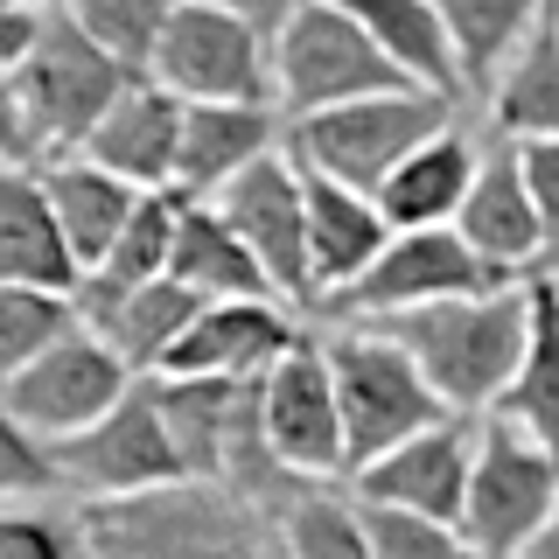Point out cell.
Returning <instances> with one entry per match:
<instances>
[{"label":"cell","instance_id":"cell-34","mask_svg":"<svg viewBox=\"0 0 559 559\" xmlns=\"http://www.w3.org/2000/svg\"><path fill=\"white\" fill-rule=\"evenodd\" d=\"M357 518H364V538H371V559H476L468 538L441 518L399 511V503H364V497H357Z\"/></svg>","mask_w":559,"mask_h":559},{"label":"cell","instance_id":"cell-30","mask_svg":"<svg viewBox=\"0 0 559 559\" xmlns=\"http://www.w3.org/2000/svg\"><path fill=\"white\" fill-rule=\"evenodd\" d=\"M182 217H189V197H182V189H140L127 231H119L112 252H105L98 266L78 280V294H127V287H140V280H162Z\"/></svg>","mask_w":559,"mask_h":559},{"label":"cell","instance_id":"cell-44","mask_svg":"<svg viewBox=\"0 0 559 559\" xmlns=\"http://www.w3.org/2000/svg\"><path fill=\"white\" fill-rule=\"evenodd\" d=\"M538 8H546V22H559V0H538Z\"/></svg>","mask_w":559,"mask_h":559},{"label":"cell","instance_id":"cell-40","mask_svg":"<svg viewBox=\"0 0 559 559\" xmlns=\"http://www.w3.org/2000/svg\"><path fill=\"white\" fill-rule=\"evenodd\" d=\"M28 43H35V14H14V8H0V70H14L28 57Z\"/></svg>","mask_w":559,"mask_h":559},{"label":"cell","instance_id":"cell-16","mask_svg":"<svg viewBox=\"0 0 559 559\" xmlns=\"http://www.w3.org/2000/svg\"><path fill=\"white\" fill-rule=\"evenodd\" d=\"M294 343H301V329L280 314V301H203V314L162 357V371L168 378H266Z\"/></svg>","mask_w":559,"mask_h":559},{"label":"cell","instance_id":"cell-9","mask_svg":"<svg viewBox=\"0 0 559 559\" xmlns=\"http://www.w3.org/2000/svg\"><path fill=\"white\" fill-rule=\"evenodd\" d=\"M497 287H518V280L483 266V259L462 245L454 224H433V231H392L384 252L349 280V287L322 294V308L343 314V322H384V314L454 301V294H497Z\"/></svg>","mask_w":559,"mask_h":559},{"label":"cell","instance_id":"cell-45","mask_svg":"<svg viewBox=\"0 0 559 559\" xmlns=\"http://www.w3.org/2000/svg\"><path fill=\"white\" fill-rule=\"evenodd\" d=\"M546 266H552V280H559V252H552V259H546Z\"/></svg>","mask_w":559,"mask_h":559},{"label":"cell","instance_id":"cell-37","mask_svg":"<svg viewBox=\"0 0 559 559\" xmlns=\"http://www.w3.org/2000/svg\"><path fill=\"white\" fill-rule=\"evenodd\" d=\"M0 559H70V538L49 518L0 511Z\"/></svg>","mask_w":559,"mask_h":559},{"label":"cell","instance_id":"cell-28","mask_svg":"<svg viewBox=\"0 0 559 559\" xmlns=\"http://www.w3.org/2000/svg\"><path fill=\"white\" fill-rule=\"evenodd\" d=\"M489 127L503 140H559V22H538L532 43L497 70Z\"/></svg>","mask_w":559,"mask_h":559},{"label":"cell","instance_id":"cell-4","mask_svg":"<svg viewBox=\"0 0 559 559\" xmlns=\"http://www.w3.org/2000/svg\"><path fill=\"white\" fill-rule=\"evenodd\" d=\"M384 92H413V78L371 43V28L343 0H308L273 35V98L287 105V119L329 112V105L349 98H384Z\"/></svg>","mask_w":559,"mask_h":559},{"label":"cell","instance_id":"cell-12","mask_svg":"<svg viewBox=\"0 0 559 559\" xmlns=\"http://www.w3.org/2000/svg\"><path fill=\"white\" fill-rule=\"evenodd\" d=\"M210 203H217V217L245 238V252L266 266L280 301L308 308L314 301V266H308V203H301V168H294V154L287 147L259 154V162L238 168Z\"/></svg>","mask_w":559,"mask_h":559},{"label":"cell","instance_id":"cell-17","mask_svg":"<svg viewBox=\"0 0 559 559\" xmlns=\"http://www.w3.org/2000/svg\"><path fill=\"white\" fill-rule=\"evenodd\" d=\"M70 314H78V329H92L133 378H147V371H162L175 336L203 314V294L162 273V280H140L127 294H70Z\"/></svg>","mask_w":559,"mask_h":559},{"label":"cell","instance_id":"cell-33","mask_svg":"<svg viewBox=\"0 0 559 559\" xmlns=\"http://www.w3.org/2000/svg\"><path fill=\"white\" fill-rule=\"evenodd\" d=\"M280 546H287V559H371L357 503H336V497H322V489H308V497L280 518Z\"/></svg>","mask_w":559,"mask_h":559},{"label":"cell","instance_id":"cell-11","mask_svg":"<svg viewBox=\"0 0 559 559\" xmlns=\"http://www.w3.org/2000/svg\"><path fill=\"white\" fill-rule=\"evenodd\" d=\"M133 392V371L105 349L92 329H70L28 357L22 371L0 384V406H8L35 441H63V433H84L92 419H105L119 399Z\"/></svg>","mask_w":559,"mask_h":559},{"label":"cell","instance_id":"cell-27","mask_svg":"<svg viewBox=\"0 0 559 559\" xmlns=\"http://www.w3.org/2000/svg\"><path fill=\"white\" fill-rule=\"evenodd\" d=\"M343 8L357 14L364 28H371V43H378L399 70H406L419 92H441V98H462V92H468L433 0H343Z\"/></svg>","mask_w":559,"mask_h":559},{"label":"cell","instance_id":"cell-1","mask_svg":"<svg viewBox=\"0 0 559 559\" xmlns=\"http://www.w3.org/2000/svg\"><path fill=\"white\" fill-rule=\"evenodd\" d=\"M378 329L419 364V378L441 392L448 413H489L532 336V287L518 280L497 294H454V301L384 314Z\"/></svg>","mask_w":559,"mask_h":559},{"label":"cell","instance_id":"cell-35","mask_svg":"<svg viewBox=\"0 0 559 559\" xmlns=\"http://www.w3.org/2000/svg\"><path fill=\"white\" fill-rule=\"evenodd\" d=\"M57 483V462H49V441L35 433L0 406V503H22V497H49Z\"/></svg>","mask_w":559,"mask_h":559},{"label":"cell","instance_id":"cell-24","mask_svg":"<svg viewBox=\"0 0 559 559\" xmlns=\"http://www.w3.org/2000/svg\"><path fill=\"white\" fill-rule=\"evenodd\" d=\"M524 287H532V336H524V357L503 384V399L489 406V419H503V427L532 433L538 448L559 454V280L532 273Z\"/></svg>","mask_w":559,"mask_h":559},{"label":"cell","instance_id":"cell-10","mask_svg":"<svg viewBox=\"0 0 559 559\" xmlns=\"http://www.w3.org/2000/svg\"><path fill=\"white\" fill-rule=\"evenodd\" d=\"M49 462H57V483L70 497L98 503V497H140V489L182 483V454H175L162 413H154L147 378H133V392L119 399L105 419H92L84 433H63L49 441Z\"/></svg>","mask_w":559,"mask_h":559},{"label":"cell","instance_id":"cell-2","mask_svg":"<svg viewBox=\"0 0 559 559\" xmlns=\"http://www.w3.org/2000/svg\"><path fill=\"white\" fill-rule=\"evenodd\" d=\"M273 524L252 518L224 483H162L140 497L84 503V559H245Z\"/></svg>","mask_w":559,"mask_h":559},{"label":"cell","instance_id":"cell-7","mask_svg":"<svg viewBox=\"0 0 559 559\" xmlns=\"http://www.w3.org/2000/svg\"><path fill=\"white\" fill-rule=\"evenodd\" d=\"M147 78L182 105H273V43L210 0H182L162 28Z\"/></svg>","mask_w":559,"mask_h":559},{"label":"cell","instance_id":"cell-25","mask_svg":"<svg viewBox=\"0 0 559 559\" xmlns=\"http://www.w3.org/2000/svg\"><path fill=\"white\" fill-rule=\"evenodd\" d=\"M168 280L197 287L203 301H280L266 266L245 252V238L217 217V203H189L182 231H175V252H168Z\"/></svg>","mask_w":559,"mask_h":559},{"label":"cell","instance_id":"cell-21","mask_svg":"<svg viewBox=\"0 0 559 559\" xmlns=\"http://www.w3.org/2000/svg\"><path fill=\"white\" fill-rule=\"evenodd\" d=\"M280 112L273 105H182V147H175V189L189 203H210L238 168L273 154Z\"/></svg>","mask_w":559,"mask_h":559},{"label":"cell","instance_id":"cell-20","mask_svg":"<svg viewBox=\"0 0 559 559\" xmlns=\"http://www.w3.org/2000/svg\"><path fill=\"white\" fill-rule=\"evenodd\" d=\"M0 280L43 294H78V259L57 231V210L43 197V175L28 162H0Z\"/></svg>","mask_w":559,"mask_h":559},{"label":"cell","instance_id":"cell-26","mask_svg":"<svg viewBox=\"0 0 559 559\" xmlns=\"http://www.w3.org/2000/svg\"><path fill=\"white\" fill-rule=\"evenodd\" d=\"M252 378H168L154 371L147 392H154V413H162L175 454L197 483H217V462H224V433H231V413L245 399Z\"/></svg>","mask_w":559,"mask_h":559},{"label":"cell","instance_id":"cell-5","mask_svg":"<svg viewBox=\"0 0 559 559\" xmlns=\"http://www.w3.org/2000/svg\"><path fill=\"white\" fill-rule=\"evenodd\" d=\"M329 378H336V406H343V441H349V476L364 462H378L384 448L413 441L419 427L448 419L441 392L419 378V364L384 336L378 322H349L343 336H329Z\"/></svg>","mask_w":559,"mask_h":559},{"label":"cell","instance_id":"cell-39","mask_svg":"<svg viewBox=\"0 0 559 559\" xmlns=\"http://www.w3.org/2000/svg\"><path fill=\"white\" fill-rule=\"evenodd\" d=\"M0 162H28L35 168L28 127H22V105H14V78H8V70H0Z\"/></svg>","mask_w":559,"mask_h":559},{"label":"cell","instance_id":"cell-13","mask_svg":"<svg viewBox=\"0 0 559 559\" xmlns=\"http://www.w3.org/2000/svg\"><path fill=\"white\" fill-rule=\"evenodd\" d=\"M259 419H266V448L280 454L287 476H301V483L349 476L336 378H329V349L314 336H301L266 378H259Z\"/></svg>","mask_w":559,"mask_h":559},{"label":"cell","instance_id":"cell-23","mask_svg":"<svg viewBox=\"0 0 559 559\" xmlns=\"http://www.w3.org/2000/svg\"><path fill=\"white\" fill-rule=\"evenodd\" d=\"M43 197L57 210V231L70 245V259H78V273H92L105 252H112V238L127 231L140 189L119 182L112 168H92L84 154H63V162H43Z\"/></svg>","mask_w":559,"mask_h":559},{"label":"cell","instance_id":"cell-43","mask_svg":"<svg viewBox=\"0 0 559 559\" xmlns=\"http://www.w3.org/2000/svg\"><path fill=\"white\" fill-rule=\"evenodd\" d=\"M0 8H14V14H43V0H0Z\"/></svg>","mask_w":559,"mask_h":559},{"label":"cell","instance_id":"cell-15","mask_svg":"<svg viewBox=\"0 0 559 559\" xmlns=\"http://www.w3.org/2000/svg\"><path fill=\"white\" fill-rule=\"evenodd\" d=\"M454 231L462 245L497 266L503 280H532L546 266V224H538V203L524 189V168H518V140L497 133V147L476 162V182H468L462 210H454Z\"/></svg>","mask_w":559,"mask_h":559},{"label":"cell","instance_id":"cell-22","mask_svg":"<svg viewBox=\"0 0 559 559\" xmlns=\"http://www.w3.org/2000/svg\"><path fill=\"white\" fill-rule=\"evenodd\" d=\"M476 140L441 127L433 140H419V147L399 162L392 175L378 182V210L392 231H433V224H454V210H462L468 182H476Z\"/></svg>","mask_w":559,"mask_h":559},{"label":"cell","instance_id":"cell-31","mask_svg":"<svg viewBox=\"0 0 559 559\" xmlns=\"http://www.w3.org/2000/svg\"><path fill=\"white\" fill-rule=\"evenodd\" d=\"M57 8L92 35L112 63H127L133 78H147L154 49H162V28L182 0H57Z\"/></svg>","mask_w":559,"mask_h":559},{"label":"cell","instance_id":"cell-8","mask_svg":"<svg viewBox=\"0 0 559 559\" xmlns=\"http://www.w3.org/2000/svg\"><path fill=\"white\" fill-rule=\"evenodd\" d=\"M559 503V454L538 448L532 433L489 419L476 462H468V497H462V538L476 559H518L538 538V524Z\"/></svg>","mask_w":559,"mask_h":559},{"label":"cell","instance_id":"cell-14","mask_svg":"<svg viewBox=\"0 0 559 559\" xmlns=\"http://www.w3.org/2000/svg\"><path fill=\"white\" fill-rule=\"evenodd\" d=\"M468 462H476V433L462 427V413L419 427L413 441L384 448L378 462H364L357 476V497L364 503H399V511H419V518H441L462 532V497H468Z\"/></svg>","mask_w":559,"mask_h":559},{"label":"cell","instance_id":"cell-6","mask_svg":"<svg viewBox=\"0 0 559 559\" xmlns=\"http://www.w3.org/2000/svg\"><path fill=\"white\" fill-rule=\"evenodd\" d=\"M448 105L441 92H384V98H349V105H329V112H308V119H287V147L314 162L322 175L378 197V182L392 175L419 140H433L448 127Z\"/></svg>","mask_w":559,"mask_h":559},{"label":"cell","instance_id":"cell-36","mask_svg":"<svg viewBox=\"0 0 559 559\" xmlns=\"http://www.w3.org/2000/svg\"><path fill=\"white\" fill-rule=\"evenodd\" d=\"M518 168L524 189L538 203V224H546V259L559 252V140H518Z\"/></svg>","mask_w":559,"mask_h":559},{"label":"cell","instance_id":"cell-38","mask_svg":"<svg viewBox=\"0 0 559 559\" xmlns=\"http://www.w3.org/2000/svg\"><path fill=\"white\" fill-rule=\"evenodd\" d=\"M210 8H224V14H238V22H252V28L273 43V35L287 28V14H301L308 0H210Z\"/></svg>","mask_w":559,"mask_h":559},{"label":"cell","instance_id":"cell-19","mask_svg":"<svg viewBox=\"0 0 559 559\" xmlns=\"http://www.w3.org/2000/svg\"><path fill=\"white\" fill-rule=\"evenodd\" d=\"M294 154V147H287ZM294 168H301V203H308V266H314V301L322 294L349 287L371 259L384 252V238H392V224H384L378 197H364V189L336 182V175H322L314 162L294 154Z\"/></svg>","mask_w":559,"mask_h":559},{"label":"cell","instance_id":"cell-29","mask_svg":"<svg viewBox=\"0 0 559 559\" xmlns=\"http://www.w3.org/2000/svg\"><path fill=\"white\" fill-rule=\"evenodd\" d=\"M433 8H441V28L454 43V63H462L468 92H489L497 70L532 43L538 22H546L538 0H433Z\"/></svg>","mask_w":559,"mask_h":559},{"label":"cell","instance_id":"cell-18","mask_svg":"<svg viewBox=\"0 0 559 559\" xmlns=\"http://www.w3.org/2000/svg\"><path fill=\"white\" fill-rule=\"evenodd\" d=\"M175 147H182V98L162 92L154 78H133L78 154L133 189H175Z\"/></svg>","mask_w":559,"mask_h":559},{"label":"cell","instance_id":"cell-32","mask_svg":"<svg viewBox=\"0 0 559 559\" xmlns=\"http://www.w3.org/2000/svg\"><path fill=\"white\" fill-rule=\"evenodd\" d=\"M78 329V314H70V294H43V287H14V280H0V384L22 371L28 357H43L57 336Z\"/></svg>","mask_w":559,"mask_h":559},{"label":"cell","instance_id":"cell-42","mask_svg":"<svg viewBox=\"0 0 559 559\" xmlns=\"http://www.w3.org/2000/svg\"><path fill=\"white\" fill-rule=\"evenodd\" d=\"M245 559H287V546H280V524H273V532H266V538H259V546H252V552H245Z\"/></svg>","mask_w":559,"mask_h":559},{"label":"cell","instance_id":"cell-41","mask_svg":"<svg viewBox=\"0 0 559 559\" xmlns=\"http://www.w3.org/2000/svg\"><path fill=\"white\" fill-rule=\"evenodd\" d=\"M518 559H559V503H552V518L538 524V538H532V546H524Z\"/></svg>","mask_w":559,"mask_h":559},{"label":"cell","instance_id":"cell-3","mask_svg":"<svg viewBox=\"0 0 559 559\" xmlns=\"http://www.w3.org/2000/svg\"><path fill=\"white\" fill-rule=\"evenodd\" d=\"M8 78H14L22 127H28V154H35V168H43V162H63V154H78L84 140H92V127L112 112V98L133 84V70L105 57L63 8H43L35 14L28 57L14 63Z\"/></svg>","mask_w":559,"mask_h":559}]
</instances>
